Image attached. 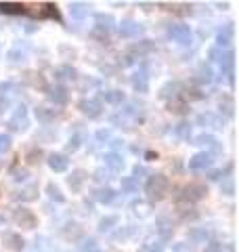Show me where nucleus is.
<instances>
[{
  "instance_id": "f257e3e1",
  "label": "nucleus",
  "mask_w": 239,
  "mask_h": 252,
  "mask_svg": "<svg viewBox=\"0 0 239 252\" xmlns=\"http://www.w3.org/2000/svg\"><path fill=\"white\" fill-rule=\"evenodd\" d=\"M145 194L149 196L151 202H160V200L166 198L168 194V176L166 175H149V179L145 183Z\"/></svg>"
},
{
  "instance_id": "f03ea898",
  "label": "nucleus",
  "mask_w": 239,
  "mask_h": 252,
  "mask_svg": "<svg viewBox=\"0 0 239 252\" xmlns=\"http://www.w3.org/2000/svg\"><path fill=\"white\" fill-rule=\"evenodd\" d=\"M78 109L82 114H84L86 118H91V120H96V118H101L103 116V103L96 99V97H84V99H80L78 101Z\"/></svg>"
},
{
  "instance_id": "7ed1b4c3",
  "label": "nucleus",
  "mask_w": 239,
  "mask_h": 252,
  "mask_svg": "<svg viewBox=\"0 0 239 252\" xmlns=\"http://www.w3.org/2000/svg\"><path fill=\"white\" fill-rule=\"evenodd\" d=\"M193 145L206 147V151H208V153H212L214 158L222 153V143L212 135V132H201V135H197L195 139H193Z\"/></svg>"
},
{
  "instance_id": "20e7f679",
  "label": "nucleus",
  "mask_w": 239,
  "mask_h": 252,
  "mask_svg": "<svg viewBox=\"0 0 239 252\" xmlns=\"http://www.w3.org/2000/svg\"><path fill=\"white\" fill-rule=\"evenodd\" d=\"M195 122H197V126H201V128H206V130H222L225 128V118L214 114V112L199 114L195 118Z\"/></svg>"
},
{
  "instance_id": "39448f33",
  "label": "nucleus",
  "mask_w": 239,
  "mask_h": 252,
  "mask_svg": "<svg viewBox=\"0 0 239 252\" xmlns=\"http://www.w3.org/2000/svg\"><path fill=\"white\" fill-rule=\"evenodd\" d=\"M13 223L21 227V229H34L38 225V219H36V214L27 208H17L13 212Z\"/></svg>"
},
{
  "instance_id": "423d86ee",
  "label": "nucleus",
  "mask_w": 239,
  "mask_h": 252,
  "mask_svg": "<svg viewBox=\"0 0 239 252\" xmlns=\"http://www.w3.org/2000/svg\"><path fill=\"white\" fill-rule=\"evenodd\" d=\"M208 194V189H206V185H201V183H191V185H187V187H183L181 191V196H178V200H183V202H197V200H201Z\"/></svg>"
},
{
  "instance_id": "0eeeda50",
  "label": "nucleus",
  "mask_w": 239,
  "mask_h": 252,
  "mask_svg": "<svg viewBox=\"0 0 239 252\" xmlns=\"http://www.w3.org/2000/svg\"><path fill=\"white\" fill-rule=\"evenodd\" d=\"M168 34H170V38H172L174 42L183 44V47H189V44L193 42V32H191V27L185 25V24L172 25V27L168 29Z\"/></svg>"
},
{
  "instance_id": "6e6552de",
  "label": "nucleus",
  "mask_w": 239,
  "mask_h": 252,
  "mask_svg": "<svg viewBox=\"0 0 239 252\" xmlns=\"http://www.w3.org/2000/svg\"><path fill=\"white\" fill-rule=\"evenodd\" d=\"M95 25H96L95 32H101L103 38H105V36H109L116 29V19H114V15H109V13H96Z\"/></svg>"
},
{
  "instance_id": "1a4fd4ad",
  "label": "nucleus",
  "mask_w": 239,
  "mask_h": 252,
  "mask_svg": "<svg viewBox=\"0 0 239 252\" xmlns=\"http://www.w3.org/2000/svg\"><path fill=\"white\" fill-rule=\"evenodd\" d=\"M118 32L122 38H137V36H141L145 32V27L134 19H122V24L118 25Z\"/></svg>"
},
{
  "instance_id": "9d476101",
  "label": "nucleus",
  "mask_w": 239,
  "mask_h": 252,
  "mask_svg": "<svg viewBox=\"0 0 239 252\" xmlns=\"http://www.w3.org/2000/svg\"><path fill=\"white\" fill-rule=\"evenodd\" d=\"M212 164H214V155L204 150V151H197L193 158H189V164L187 166L191 170H206V168H212Z\"/></svg>"
},
{
  "instance_id": "9b49d317",
  "label": "nucleus",
  "mask_w": 239,
  "mask_h": 252,
  "mask_svg": "<svg viewBox=\"0 0 239 252\" xmlns=\"http://www.w3.org/2000/svg\"><path fill=\"white\" fill-rule=\"evenodd\" d=\"M47 97L50 103H55V105H65V103L70 101V91H67L65 84H55L48 88Z\"/></svg>"
},
{
  "instance_id": "f8f14e48",
  "label": "nucleus",
  "mask_w": 239,
  "mask_h": 252,
  "mask_svg": "<svg viewBox=\"0 0 239 252\" xmlns=\"http://www.w3.org/2000/svg\"><path fill=\"white\" fill-rule=\"evenodd\" d=\"M103 164H105L107 170H111V173H122L124 166H126V162L122 158V153H118V151H107L105 155H103Z\"/></svg>"
},
{
  "instance_id": "ddd939ff",
  "label": "nucleus",
  "mask_w": 239,
  "mask_h": 252,
  "mask_svg": "<svg viewBox=\"0 0 239 252\" xmlns=\"http://www.w3.org/2000/svg\"><path fill=\"white\" fill-rule=\"evenodd\" d=\"M93 198H95L99 204H114L116 198H118V191H116L114 187H109V185H103V187H99V189L93 191Z\"/></svg>"
},
{
  "instance_id": "4468645a",
  "label": "nucleus",
  "mask_w": 239,
  "mask_h": 252,
  "mask_svg": "<svg viewBox=\"0 0 239 252\" xmlns=\"http://www.w3.org/2000/svg\"><path fill=\"white\" fill-rule=\"evenodd\" d=\"M47 164H48V168L53 170V173H65V170L70 168V160H67L65 153H50Z\"/></svg>"
},
{
  "instance_id": "2eb2a0df",
  "label": "nucleus",
  "mask_w": 239,
  "mask_h": 252,
  "mask_svg": "<svg viewBox=\"0 0 239 252\" xmlns=\"http://www.w3.org/2000/svg\"><path fill=\"white\" fill-rule=\"evenodd\" d=\"M130 82H132V88L137 93H147L149 91V74H147V70L141 68L139 72H134Z\"/></svg>"
},
{
  "instance_id": "dca6fc26",
  "label": "nucleus",
  "mask_w": 239,
  "mask_h": 252,
  "mask_svg": "<svg viewBox=\"0 0 239 252\" xmlns=\"http://www.w3.org/2000/svg\"><path fill=\"white\" fill-rule=\"evenodd\" d=\"M231 42H233V24H227L216 32V47L227 50V47H231Z\"/></svg>"
},
{
  "instance_id": "f3484780",
  "label": "nucleus",
  "mask_w": 239,
  "mask_h": 252,
  "mask_svg": "<svg viewBox=\"0 0 239 252\" xmlns=\"http://www.w3.org/2000/svg\"><path fill=\"white\" fill-rule=\"evenodd\" d=\"M155 231H158L160 238L166 242L172 238V233H174V227H172V221H170L168 217H160L158 221H155Z\"/></svg>"
},
{
  "instance_id": "a211bd4d",
  "label": "nucleus",
  "mask_w": 239,
  "mask_h": 252,
  "mask_svg": "<svg viewBox=\"0 0 239 252\" xmlns=\"http://www.w3.org/2000/svg\"><path fill=\"white\" fill-rule=\"evenodd\" d=\"M155 50V44L151 42V40H141V42H137V44H132L130 47V50H128V55L132 57H139V59H143V57H147L149 53H153Z\"/></svg>"
},
{
  "instance_id": "6ab92c4d",
  "label": "nucleus",
  "mask_w": 239,
  "mask_h": 252,
  "mask_svg": "<svg viewBox=\"0 0 239 252\" xmlns=\"http://www.w3.org/2000/svg\"><path fill=\"white\" fill-rule=\"evenodd\" d=\"M86 181H88V173L86 170H82V168H76L70 176H67V185L72 187V191H80L82 185H84Z\"/></svg>"
},
{
  "instance_id": "aec40b11",
  "label": "nucleus",
  "mask_w": 239,
  "mask_h": 252,
  "mask_svg": "<svg viewBox=\"0 0 239 252\" xmlns=\"http://www.w3.org/2000/svg\"><path fill=\"white\" fill-rule=\"evenodd\" d=\"M76 78H78L76 68H72V65H67V63L55 70V80H57L59 84H63V82H72V80H76Z\"/></svg>"
},
{
  "instance_id": "412c9836",
  "label": "nucleus",
  "mask_w": 239,
  "mask_h": 252,
  "mask_svg": "<svg viewBox=\"0 0 239 252\" xmlns=\"http://www.w3.org/2000/svg\"><path fill=\"white\" fill-rule=\"evenodd\" d=\"M101 103L105 101L109 103V105H122V103L126 101V93L124 91H118V88H114V91H105V93H101V97H96Z\"/></svg>"
},
{
  "instance_id": "4be33fe9",
  "label": "nucleus",
  "mask_w": 239,
  "mask_h": 252,
  "mask_svg": "<svg viewBox=\"0 0 239 252\" xmlns=\"http://www.w3.org/2000/svg\"><path fill=\"white\" fill-rule=\"evenodd\" d=\"M4 246L13 250V252H21L25 248V240L21 238L19 233H13V231H6L4 233Z\"/></svg>"
},
{
  "instance_id": "5701e85b",
  "label": "nucleus",
  "mask_w": 239,
  "mask_h": 252,
  "mask_svg": "<svg viewBox=\"0 0 239 252\" xmlns=\"http://www.w3.org/2000/svg\"><path fill=\"white\" fill-rule=\"evenodd\" d=\"M130 208H132V214L134 217H149V214H151V204L147 202V200H132L130 202Z\"/></svg>"
},
{
  "instance_id": "b1692460",
  "label": "nucleus",
  "mask_w": 239,
  "mask_h": 252,
  "mask_svg": "<svg viewBox=\"0 0 239 252\" xmlns=\"http://www.w3.org/2000/svg\"><path fill=\"white\" fill-rule=\"evenodd\" d=\"M55 118H59V112L55 109H48V107H36V120L42 122V124H50L55 122Z\"/></svg>"
},
{
  "instance_id": "393cba45",
  "label": "nucleus",
  "mask_w": 239,
  "mask_h": 252,
  "mask_svg": "<svg viewBox=\"0 0 239 252\" xmlns=\"http://www.w3.org/2000/svg\"><path fill=\"white\" fill-rule=\"evenodd\" d=\"M181 93V84L178 82H166L160 88V99H176Z\"/></svg>"
},
{
  "instance_id": "a878e982",
  "label": "nucleus",
  "mask_w": 239,
  "mask_h": 252,
  "mask_svg": "<svg viewBox=\"0 0 239 252\" xmlns=\"http://www.w3.org/2000/svg\"><path fill=\"white\" fill-rule=\"evenodd\" d=\"M88 11H91V4L88 2H70V15L73 19H84Z\"/></svg>"
},
{
  "instance_id": "bb28decb",
  "label": "nucleus",
  "mask_w": 239,
  "mask_h": 252,
  "mask_svg": "<svg viewBox=\"0 0 239 252\" xmlns=\"http://www.w3.org/2000/svg\"><path fill=\"white\" fill-rule=\"evenodd\" d=\"M174 135L181 139V141H191V135H193V126H191V122H187V120L178 122V124L174 126Z\"/></svg>"
},
{
  "instance_id": "cd10ccee",
  "label": "nucleus",
  "mask_w": 239,
  "mask_h": 252,
  "mask_svg": "<svg viewBox=\"0 0 239 252\" xmlns=\"http://www.w3.org/2000/svg\"><path fill=\"white\" fill-rule=\"evenodd\" d=\"M6 59H9L11 63H24L27 59V50L21 49V44H15L9 53H6Z\"/></svg>"
},
{
  "instance_id": "c85d7f7f",
  "label": "nucleus",
  "mask_w": 239,
  "mask_h": 252,
  "mask_svg": "<svg viewBox=\"0 0 239 252\" xmlns=\"http://www.w3.org/2000/svg\"><path fill=\"white\" fill-rule=\"evenodd\" d=\"M187 238H189L193 244H204L208 240V229L206 227H191L187 231Z\"/></svg>"
},
{
  "instance_id": "c756f323",
  "label": "nucleus",
  "mask_w": 239,
  "mask_h": 252,
  "mask_svg": "<svg viewBox=\"0 0 239 252\" xmlns=\"http://www.w3.org/2000/svg\"><path fill=\"white\" fill-rule=\"evenodd\" d=\"M15 198L21 200V202H32V200L38 198V185H27L25 189H21L19 194H15Z\"/></svg>"
},
{
  "instance_id": "7c9ffc66",
  "label": "nucleus",
  "mask_w": 239,
  "mask_h": 252,
  "mask_svg": "<svg viewBox=\"0 0 239 252\" xmlns=\"http://www.w3.org/2000/svg\"><path fill=\"white\" fill-rule=\"evenodd\" d=\"M197 80H199L201 84H210L212 80H214V72H212V65H210V63H201V65H199Z\"/></svg>"
},
{
  "instance_id": "2f4dec72",
  "label": "nucleus",
  "mask_w": 239,
  "mask_h": 252,
  "mask_svg": "<svg viewBox=\"0 0 239 252\" xmlns=\"http://www.w3.org/2000/svg\"><path fill=\"white\" fill-rule=\"evenodd\" d=\"M11 132H25L27 126H29V120L27 118H11L9 122H6Z\"/></svg>"
},
{
  "instance_id": "473e14b6",
  "label": "nucleus",
  "mask_w": 239,
  "mask_h": 252,
  "mask_svg": "<svg viewBox=\"0 0 239 252\" xmlns=\"http://www.w3.org/2000/svg\"><path fill=\"white\" fill-rule=\"evenodd\" d=\"M118 221H120V219L116 217V214H107V217H103V219L99 221V231H101V233H109L111 229L118 225Z\"/></svg>"
},
{
  "instance_id": "72a5a7b5",
  "label": "nucleus",
  "mask_w": 239,
  "mask_h": 252,
  "mask_svg": "<svg viewBox=\"0 0 239 252\" xmlns=\"http://www.w3.org/2000/svg\"><path fill=\"white\" fill-rule=\"evenodd\" d=\"M47 196L53 200V202H57V204H63L65 202V196L61 194V189H59L57 183H48L47 185Z\"/></svg>"
},
{
  "instance_id": "f704fd0d",
  "label": "nucleus",
  "mask_w": 239,
  "mask_h": 252,
  "mask_svg": "<svg viewBox=\"0 0 239 252\" xmlns=\"http://www.w3.org/2000/svg\"><path fill=\"white\" fill-rule=\"evenodd\" d=\"M80 147H82V135L80 132H73V135L67 139V143H65V151L67 153H76Z\"/></svg>"
},
{
  "instance_id": "c9c22d12",
  "label": "nucleus",
  "mask_w": 239,
  "mask_h": 252,
  "mask_svg": "<svg viewBox=\"0 0 239 252\" xmlns=\"http://www.w3.org/2000/svg\"><path fill=\"white\" fill-rule=\"evenodd\" d=\"M220 191H222V196H235V181H233V176H225V179H222Z\"/></svg>"
},
{
  "instance_id": "e433bc0d",
  "label": "nucleus",
  "mask_w": 239,
  "mask_h": 252,
  "mask_svg": "<svg viewBox=\"0 0 239 252\" xmlns=\"http://www.w3.org/2000/svg\"><path fill=\"white\" fill-rule=\"evenodd\" d=\"M122 191H128V194L139 191V181H134L132 176H124L122 179Z\"/></svg>"
},
{
  "instance_id": "4c0bfd02",
  "label": "nucleus",
  "mask_w": 239,
  "mask_h": 252,
  "mask_svg": "<svg viewBox=\"0 0 239 252\" xmlns=\"http://www.w3.org/2000/svg\"><path fill=\"white\" fill-rule=\"evenodd\" d=\"M231 170V166L227 170H220V168H216V170H208V175H206V179L208 181H222L227 176V173Z\"/></svg>"
},
{
  "instance_id": "58836bf2",
  "label": "nucleus",
  "mask_w": 239,
  "mask_h": 252,
  "mask_svg": "<svg viewBox=\"0 0 239 252\" xmlns=\"http://www.w3.org/2000/svg\"><path fill=\"white\" fill-rule=\"evenodd\" d=\"M222 55H225V49L216 47V44H214V47L208 49V57H210V61H212V63H218L220 59H222Z\"/></svg>"
},
{
  "instance_id": "ea45409f",
  "label": "nucleus",
  "mask_w": 239,
  "mask_h": 252,
  "mask_svg": "<svg viewBox=\"0 0 239 252\" xmlns=\"http://www.w3.org/2000/svg\"><path fill=\"white\" fill-rule=\"evenodd\" d=\"M218 105H220V109H222V112H225L229 118L233 116V109H235V105H233V99H231V97H227V95H225V97L220 99Z\"/></svg>"
},
{
  "instance_id": "a19ab883",
  "label": "nucleus",
  "mask_w": 239,
  "mask_h": 252,
  "mask_svg": "<svg viewBox=\"0 0 239 252\" xmlns=\"http://www.w3.org/2000/svg\"><path fill=\"white\" fill-rule=\"evenodd\" d=\"M145 175H149V168H147V166H143V164H134V166H132V179H134V181L143 179Z\"/></svg>"
},
{
  "instance_id": "79ce46f5",
  "label": "nucleus",
  "mask_w": 239,
  "mask_h": 252,
  "mask_svg": "<svg viewBox=\"0 0 239 252\" xmlns=\"http://www.w3.org/2000/svg\"><path fill=\"white\" fill-rule=\"evenodd\" d=\"M11 143H13V141H11V135H4V132H2V135H0V155L6 153V151L11 150Z\"/></svg>"
},
{
  "instance_id": "37998d69",
  "label": "nucleus",
  "mask_w": 239,
  "mask_h": 252,
  "mask_svg": "<svg viewBox=\"0 0 239 252\" xmlns=\"http://www.w3.org/2000/svg\"><path fill=\"white\" fill-rule=\"evenodd\" d=\"M95 139L99 141V143H105V141L111 139V128H99L95 132Z\"/></svg>"
},
{
  "instance_id": "c03bdc74",
  "label": "nucleus",
  "mask_w": 239,
  "mask_h": 252,
  "mask_svg": "<svg viewBox=\"0 0 239 252\" xmlns=\"http://www.w3.org/2000/svg\"><path fill=\"white\" fill-rule=\"evenodd\" d=\"M111 124H114V126H120V128H122V126H124V128H130V126H128V118L122 116V114L111 116Z\"/></svg>"
},
{
  "instance_id": "a18cd8bd",
  "label": "nucleus",
  "mask_w": 239,
  "mask_h": 252,
  "mask_svg": "<svg viewBox=\"0 0 239 252\" xmlns=\"http://www.w3.org/2000/svg\"><path fill=\"white\" fill-rule=\"evenodd\" d=\"M13 181H15V183H25V181H27V170H25V168L13 170Z\"/></svg>"
},
{
  "instance_id": "49530a36",
  "label": "nucleus",
  "mask_w": 239,
  "mask_h": 252,
  "mask_svg": "<svg viewBox=\"0 0 239 252\" xmlns=\"http://www.w3.org/2000/svg\"><path fill=\"white\" fill-rule=\"evenodd\" d=\"M139 252H164V244L162 242H155V244H145Z\"/></svg>"
},
{
  "instance_id": "de8ad7c7",
  "label": "nucleus",
  "mask_w": 239,
  "mask_h": 252,
  "mask_svg": "<svg viewBox=\"0 0 239 252\" xmlns=\"http://www.w3.org/2000/svg\"><path fill=\"white\" fill-rule=\"evenodd\" d=\"M107 175H109V170H105V168H96L95 173H93V179H95L96 183H103V181H107Z\"/></svg>"
},
{
  "instance_id": "09e8293b",
  "label": "nucleus",
  "mask_w": 239,
  "mask_h": 252,
  "mask_svg": "<svg viewBox=\"0 0 239 252\" xmlns=\"http://www.w3.org/2000/svg\"><path fill=\"white\" fill-rule=\"evenodd\" d=\"M172 252H195V248L189 246L187 242H176L172 246Z\"/></svg>"
},
{
  "instance_id": "8fccbe9b",
  "label": "nucleus",
  "mask_w": 239,
  "mask_h": 252,
  "mask_svg": "<svg viewBox=\"0 0 239 252\" xmlns=\"http://www.w3.org/2000/svg\"><path fill=\"white\" fill-rule=\"evenodd\" d=\"M222 248H225V244H220V242L212 240V242H208V244H206V250H204V252H222Z\"/></svg>"
},
{
  "instance_id": "3c124183",
  "label": "nucleus",
  "mask_w": 239,
  "mask_h": 252,
  "mask_svg": "<svg viewBox=\"0 0 239 252\" xmlns=\"http://www.w3.org/2000/svg\"><path fill=\"white\" fill-rule=\"evenodd\" d=\"M111 238H114L116 242H124L126 238H128V229H126V227H118V231L111 233Z\"/></svg>"
},
{
  "instance_id": "603ef678",
  "label": "nucleus",
  "mask_w": 239,
  "mask_h": 252,
  "mask_svg": "<svg viewBox=\"0 0 239 252\" xmlns=\"http://www.w3.org/2000/svg\"><path fill=\"white\" fill-rule=\"evenodd\" d=\"M82 250H84V252H95V250H99V248H96V240H95V238L84 240V244H82Z\"/></svg>"
},
{
  "instance_id": "864d4df0",
  "label": "nucleus",
  "mask_w": 239,
  "mask_h": 252,
  "mask_svg": "<svg viewBox=\"0 0 239 252\" xmlns=\"http://www.w3.org/2000/svg\"><path fill=\"white\" fill-rule=\"evenodd\" d=\"M13 118H27V107L24 105V103H19L17 107H15V114Z\"/></svg>"
},
{
  "instance_id": "5fc2aeb1",
  "label": "nucleus",
  "mask_w": 239,
  "mask_h": 252,
  "mask_svg": "<svg viewBox=\"0 0 239 252\" xmlns=\"http://www.w3.org/2000/svg\"><path fill=\"white\" fill-rule=\"evenodd\" d=\"M9 107H11V99L6 95H0V114H4Z\"/></svg>"
},
{
  "instance_id": "6e6d98bb",
  "label": "nucleus",
  "mask_w": 239,
  "mask_h": 252,
  "mask_svg": "<svg viewBox=\"0 0 239 252\" xmlns=\"http://www.w3.org/2000/svg\"><path fill=\"white\" fill-rule=\"evenodd\" d=\"M109 145H111V151H116L120 147H124V139H109Z\"/></svg>"
},
{
  "instance_id": "4d7b16f0",
  "label": "nucleus",
  "mask_w": 239,
  "mask_h": 252,
  "mask_svg": "<svg viewBox=\"0 0 239 252\" xmlns=\"http://www.w3.org/2000/svg\"><path fill=\"white\" fill-rule=\"evenodd\" d=\"M36 29H38V27H36L34 24H29V25H25V32H27V34H32V32H36Z\"/></svg>"
},
{
  "instance_id": "13d9d810",
  "label": "nucleus",
  "mask_w": 239,
  "mask_h": 252,
  "mask_svg": "<svg viewBox=\"0 0 239 252\" xmlns=\"http://www.w3.org/2000/svg\"><path fill=\"white\" fill-rule=\"evenodd\" d=\"M95 252H103V250H95Z\"/></svg>"
}]
</instances>
